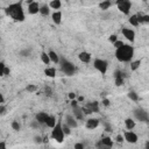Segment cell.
Returning <instances> with one entry per match:
<instances>
[{
  "label": "cell",
  "instance_id": "cell-13",
  "mask_svg": "<svg viewBox=\"0 0 149 149\" xmlns=\"http://www.w3.org/2000/svg\"><path fill=\"white\" fill-rule=\"evenodd\" d=\"M65 124L72 129V128H77V126H78V122H77V119L73 116V115H70V114H68L67 116H65Z\"/></svg>",
  "mask_w": 149,
  "mask_h": 149
},
{
  "label": "cell",
  "instance_id": "cell-23",
  "mask_svg": "<svg viewBox=\"0 0 149 149\" xmlns=\"http://www.w3.org/2000/svg\"><path fill=\"white\" fill-rule=\"evenodd\" d=\"M44 75L49 78H54L56 76V69L52 68V67H47L46 70H44Z\"/></svg>",
  "mask_w": 149,
  "mask_h": 149
},
{
  "label": "cell",
  "instance_id": "cell-31",
  "mask_svg": "<svg viewBox=\"0 0 149 149\" xmlns=\"http://www.w3.org/2000/svg\"><path fill=\"white\" fill-rule=\"evenodd\" d=\"M128 98H129L131 100H133V101H139V96H137V93H136L135 91H129Z\"/></svg>",
  "mask_w": 149,
  "mask_h": 149
},
{
  "label": "cell",
  "instance_id": "cell-29",
  "mask_svg": "<svg viewBox=\"0 0 149 149\" xmlns=\"http://www.w3.org/2000/svg\"><path fill=\"white\" fill-rule=\"evenodd\" d=\"M26 90H27L29 93H34V92L37 91V86L34 85V84H28L27 87H26Z\"/></svg>",
  "mask_w": 149,
  "mask_h": 149
},
{
  "label": "cell",
  "instance_id": "cell-11",
  "mask_svg": "<svg viewBox=\"0 0 149 149\" xmlns=\"http://www.w3.org/2000/svg\"><path fill=\"white\" fill-rule=\"evenodd\" d=\"M40 4L37 3V1H32L29 3V5H28V13L29 14H32V15H34V14H37L39 12H40Z\"/></svg>",
  "mask_w": 149,
  "mask_h": 149
},
{
  "label": "cell",
  "instance_id": "cell-24",
  "mask_svg": "<svg viewBox=\"0 0 149 149\" xmlns=\"http://www.w3.org/2000/svg\"><path fill=\"white\" fill-rule=\"evenodd\" d=\"M49 7L52 8V10H59L62 7V1L61 0H51L50 4H49Z\"/></svg>",
  "mask_w": 149,
  "mask_h": 149
},
{
  "label": "cell",
  "instance_id": "cell-4",
  "mask_svg": "<svg viewBox=\"0 0 149 149\" xmlns=\"http://www.w3.org/2000/svg\"><path fill=\"white\" fill-rule=\"evenodd\" d=\"M59 64H61V70L63 73H65L67 76H72L76 72V67L73 63H71L68 59L63 58L59 59Z\"/></svg>",
  "mask_w": 149,
  "mask_h": 149
},
{
  "label": "cell",
  "instance_id": "cell-21",
  "mask_svg": "<svg viewBox=\"0 0 149 149\" xmlns=\"http://www.w3.org/2000/svg\"><path fill=\"white\" fill-rule=\"evenodd\" d=\"M56 122H57V121H56V118H55L54 115H48L44 125H46L47 127H49V128H52V127L56 125Z\"/></svg>",
  "mask_w": 149,
  "mask_h": 149
},
{
  "label": "cell",
  "instance_id": "cell-27",
  "mask_svg": "<svg viewBox=\"0 0 149 149\" xmlns=\"http://www.w3.org/2000/svg\"><path fill=\"white\" fill-rule=\"evenodd\" d=\"M41 61H42V63L46 64V65H49V64L51 63L48 52H46V51H42V52H41Z\"/></svg>",
  "mask_w": 149,
  "mask_h": 149
},
{
  "label": "cell",
  "instance_id": "cell-12",
  "mask_svg": "<svg viewBox=\"0 0 149 149\" xmlns=\"http://www.w3.org/2000/svg\"><path fill=\"white\" fill-rule=\"evenodd\" d=\"M97 147H103V148H112V147H113V141H112V139H111V137H108V136L103 137V139H101V140L98 142Z\"/></svg>",
  "mask_w": 149,
  "mask_h": 149
},
{
  "label": "cell",
  "instance_id": "cell-33",
  "mask_svg": "<svg viewBox=\"0 0 149 149\" xmlns=\"http://www.w3.org/2000/svg\"><path fill=\"white\" fill-rule=\"evenodd\" d=\"M62 126H63V132H64V134H65V135H70V133H71V128H70L67 124H64V125L62 124Z\"/></svg>",
  "mask_w": 149,
  "mask_h": 149
},
{
  "label": "cell",
  "instance_id": "cell-30",
  "mask_svg": "<svg viewBox=\"0 0 149 149\" xmlns=\"http://www.w3.org/2000/svg\"><path fill=\"white\" fill-rule=\"evenodd\" d=\"M114 79H115V85L116 86H121L125 83V77H121V76H116V77H114Z\"/></svg>",
  "mask_w": 149,
  "mask_h": 149
},
{
  "label": "cell",
  "instance_id": "cell-26",
  "mask_svg": "<svg viewBox=\"0 0 149 149\" xmlns=\"http://www.w3.org/2000/svg\"><path fill=\"white\" fill-rule=\"evenodd\" d=\"M141 59H136V61H131V70L132 71H136L137 69H140V67H141Z\"/></svg>",
  "mask_w": 149,
  "mask_h": 149
},
{
  "label": "cell",
  "instance_id": "cell-36",
  "mask_svg": "<svg viewBox=\"0 0 149 149\" xmlns=\"http://www.w3.org/2000/svg\"><path fill=\"white\" fill-rule=\"evenodd\" d=\"M115 141L116 142H119V143H122L125 140H124V135H121V134H118L116 135V137H115Z\"/></svg>",
  "mask_w": 149,
  "mask_h": 149
},
{
  "label": "cell",
  "instance_id": "cell-8",
  "mask_svg": "<svg viewBox=\"0 0 149 149\" xmlns=\"http://www.w3.org/2000/svg\"><path fill=\"white\" fill-rule=\"evenodd\" d=\"M122 135H124V140L127 141L128 143H136L137 140H139L137 135L133 132V129H132V131H128V129H127Z\"/></svg>",
  "mask_w": 149,
  "mask_h": 149
},
{
  "label": "cell",
  "instance_id": "cell-49",
  "mask_svg": "<svg viewBox=\"0 0 149 149\" xmlns=\"http://www.w3.org/2000/svg\"><path fill=\"white\" fill-rule=\"evenodd\" d=\"M84 100V97L83 96H80V97H78V99H77V101L79 103V101H83Z\"/></svg>",
  "mask_w": 149,
  "mask_h": 149
},
{
  "label": "cell",
  "instance_id": "cell-2",
  "mask_svg": "<svg viewBox=\"0 0 149 149\" xmlns=\"http://www.w3.org/2000/svg\"><path fill=\"white\" fill-rule=\"evenodd\" d=\"M115 57L119 62L121 63H128L134 57V47L131 44H124L120 48L115 49Z\"/></svg>",
  "mask_w": 149,
  "mask_h": 149
},
{
  "label": "cell",
  "instance_id": "cell-41",
  "mask_svg": "<svg viewBox=\"0 0 149 149\" xmlns=\"http://www.w3.org/2000/svg\"><path fill=\"white\" fill-rule=\"evenodd\" d=\"M68 97H69V99H70V100H72V99H76L77 95H76L75 92H70V93L68 95Z\"/></svg>",
  "mask_w": 149,
  "mask_h": 149
},
{
  "label": "cell",
  "instance_id": "cell-20",
  "mask_svg": "<svg viewBox=\"0 0 149 149\" xmlns=\"http://www.w3.org/2000/svg\"><path fill=\"white\" fill-rule=\"evenodd\" d=\"M125 126H126V128H127L128 131H132V129H134V128H135L136 122H135L134 119H132V118H127L126 120H125Z\"/></svg>",
  "mask_w": 149,
  "mask_h": 149
},
{
  "label": "cell",
  "instance_id": "cell-47",
  "mask_svg": "<svg viewBox=\"0 0 149 149\" xmlns=\"http://www.w3.org/2000/svg\"><path fill=\"white\" fill-rule=\"evenodd\" d=\"M35 142H36V143L43 142V141H42V137H41V136H35Z\"/></svg>",
  "mask_w": 149,
  "mask_h": 149
},
{
  "label": "cell",
  "instance_id": "cell-18",
  "mask_svg": "<svg viewBox=\"0 0 149 149\" xmlns=\"http://www.w3.org/2000/svg\"><path fill=\"white\" fill-rule=\"evenodd\" d=\"M48 115H49V114H48L47 112H39V113L36 114V121H37L40 125H44Z\"/></svg>",
  "mask_w": 149,
  "mask_h": 149
},
{
  "label": "cell",
  "instance_id": "cell-15",
  "mask_svg": "<svg viewBox=\"0 0 149 149\" xmlns=\"http://www.w3.org/2000/svg\"><path fill=\"white\" fill-rule=\"evenodd\" d=\"M72 114H73V116L77 119V120H83L84 116H85V114L83 113L82 107H79V106L72 107Z\"/></svg>",
  "mask_w": 149,
  "mask_h": 149
},
{
  "label": "cell",
  "instance_id": "cell-32",
  "mask_svg": "<svg viewBox=\"0 0 149 149\" xmlns=\"http://www.w3.org/2000/svg\"><path fill=\"white\" fill-rule=\"evenodd\" d=\"M11 127H12V128H13V131H15V132H19V131H20V128H21V126H20L19 121H16V120L12 121V124H11Z\"/></svg>",
  "mask_w": 149,
  "mask_h": 149
},
{
  "label": "cell",
  "instance_id": "cell-45",
  "mask_svg": "<svg viewBox=\"0 0 149 149\" xmlns=\"http://www.w3.org/2000/svg\"><path fill=\"white\" fill-rule=\"evenodd\" d=\"M6 147H7V144L5 141H0V149H5Z\"/></svg>",
  "mask_w": 149,
  "mask_h": 149
},
{
  "label": "cell",
  "instance_id": "cell-42",
  "mask_svg": "<svg viewBox=\"0 0 149 149\" xmlns=\"http://www.w3.org/2000/svg\"><path fill=\"white\" fill-rule=\"evenodd\" d=\"M10 72H11V70H10V68H7V67H5V69H4V76H8V75H10Z\"/></svg>",
  "mask_w": 149,
  "mask_h": 149
},
{
  "label": "cell",
  "instance_id": "cell-3",
  "mask_svg": "<svg viewBox=\"0 0 149 149\" xmlns=\"http://www.w3.org/2000/svg\"><path fill=\"white\" fill-rule=\"evenodd\" d=\"M51 137L52 140H55L56 142L58 143H62L64 141V137H65V134L63 132V126H62V120H58L56 122V125L51 128Z\"/></svg>",
  "mask_w": 149,
  "mask_h": 149
},
{
  "label": "cell",
  "instance_id": "cell-7",
  "mask_svg": "<svg viewBox=\"0 0 149 149\" xmlns=\"http://www.w3.org/2000/svg\"><path fill=\"white\" fill-rule=\"evenodd\" d=\"M134 116L136 120H140L142 122H147L148 121V112L143 108H136L134 110Z\"/></svg>",
  "mask_w": 149,
  "mask_h": 149
},
{
  "label": "cell",
  "instance_id": "cell-22",
  "mask_svg": "<svg viewBox=\"0 0 149 149\" xmlns=\"http://www.w3.org/2000/svg\"><path fill=\"white\" fill-rule=\"evenodd\" d=\"M41 15H43V16H48L49 14H50V7H49V5H47V4H44V5H42V6H40V12H39Z\"/></svg>",
  "mask_w": 149,
  "mask_h": 149
},
{
  "label": "cell",
  "instance_id": "cell-43",
  "mask_svg": "<svg viewBox=\"0 0 149 149\" xmlns=\"http://www.w3.org/2000/svg\"><path fill=\"white\" fill-rule=\"evenodd\" d=\"M101 103H103V105H104V106H110V100H108V99H106V98H104Z\"/></svg>",
  "mask_w": 149,
  "mask_h": 149
},
{
  "label": "cell",
  "instance_id": "cell-35",
  "mask_svg": "<svg viewBox=\"0 0 149 149\" xmlns=\"http://www.w3.org/2000/svg\"><path fill=\"white\" fill-rule=\"evenodd\" d=\"M124 44H125V43H124L122 41H120V40H116V41L113 43V46H114V48H115V49H116V48H120V47H121V46H124Z\"/></svg>",
  "mask_w": 149,
  "mask_h": 149
},
{
  "label": "cell",
  "instance_id": "cell-19",
  "mask_svg": "<svg viewBox=\"0 0 149 149\" xmlns=\"http://www.w3.org/2000/svg\"><path fill=\"white\" fill-rule=\"evenodd\" d=\"M48 55H49V58H50V62H51V63H54V64H59V56L57 55L56 51L50 50V51L48 52Z\"/></svg>",
  "mask_w": 149,
  "mask_h": 149
},
{
  "label": "cell",
  "instance_id": "cell-40",
  "mask_svg": "<svg viewBox=\"0 0 149 149\" xmlns=\"http://www.w3.org/2000/svg\"><path fill=\"white\" fill-rule=\"evenodd\" d=\"M6 112V107L4 106V104H0V114H5Z\"/></svg>",
  "mask_w": 149,
  "mask_h": 149
},
{
  "label": "cell",
  "instance_id": "cell-48",
  "mask_svg": "<svg viewBox=\"0 0 149 149\" xmlns=\"http://www.w3.org/2000/svg\"><path fill=\"white\" fill-rule=\"evenodd\" d=\"M5 103V98L3 96V93H0V104H4Z\"/></svg>",
  "mask_w": 149,
  "mask_h": 149
},
{
  "label": "cell",
  "instance_id": "cell-5",
  "mask_svg": "<svg viewBox=\"0 0 149 149\" xmlns=\"http://www.w3.org/2000/svg\"><path fill=\"white\" fill-rule=\"evenodd\" d=\"M93 67L101 75H106L107 69H108V62L106 61V59H103V58H96L93 61Z\"/></svg>",
  "mask_w": 149,
  "mask_h": 149
},
{
  "label": "cell",
  "instance_id": "cell-28",
  "mask_svg": "<svg viewBox=\"0 0 149 149\" xmlns=\"http://www.w3.org/2000/svg\"><path fill=\"white\" fill-rule=\"evenodd\" d=\"M128 21H129V23H131L133 27H139V26H140V23H139V20H137V16H136V14H133V15H131V16H129V19H128Z\"/></svg>",
  "mask_w": 149,
  "mask_h": 149
},
{
  "label": "cell",
  "instance_id": "cell-50",
  "mask_svg": "<svg viewBox=\"0 0 149 149\" xmlns=\"http://www.w3.org/2000/svg\"><path fill=\"white\" fill-rule=\"evenodd\" d=\"M142 1H147V0H142Z\"/></svg>",
  "mask_w": 149,
  "mask_h": 149
},
{
  "label": "cell",
  "instance_id": "cell-10",
  "mask_svg": "<svg viewBox=\"0 0 149 149\" xmlns=\"http://www.w3.org/2000/svg\"><path fill=\"white\" fill-rule=\"evenodd\" d=\"M99 124H100L99 119H97V118H90V119H87V120H86L85 127L87 129H96L99 126Z\"/></svg>",
  "mask_w": 149,
  "mask_h": 149
},
{
  "label": "cell",
  "instance_id": "cell-17",
  "mask_svg": "<svg viewBox=\"0 0 149 149\" xmlns=\"http://www.w3.org/2000/svg\"><path fill=\"white\" fill-rule=\"evenodd\" d=\"M51 19H52L54 23H56V24H61V23H62V12L55 11V12L51 14Z\"/></svg>",
  "mask_w": 149,
  "mask_h": 149
},
{
  "label": "cell",
  "instance_id": "cell-37",
  "mask_svg": "<svg viewBox=\"0 0 149 149\" xmlns=\"http://www.w3.org/2000/svg\"><path fill=\"white\" fill-rule=\"evenodd\" d=\"M5 67H6V64L4 62L0 61V76H4V69H5Z\"/></svg>",
  "mask_w": 149,
  "mask_h": 149
},
{
  "label": "cell",
  "instance_id": "cell-38",
  "mask_svg": "<svg viewBox=\"0 0 149 149\" xmlns=\"http://www.w3.org/2000/svg\"><path fill=\"white\" fill-rule=\"evenodd\" d=\"M44 92H46V95L49 96V97L52 95V91H51V88H50L49 86H46V87H44Z\"/></svg>",
  "mask_w": 149,
  "mask_h": 149
},
{
  "label": "cell",
  "instance_id": "cell-46",
  "mask_svg": "<svg viewBox=\"0 0 149 149\" xmlns=\"http://www.w3.org/2000/svg\"><path fill=\"white\" fill-rule=\"evenodd\" d=\"M105 129H106V132H112V127L107 122H105Z\"/></svg>",
  "mask_w": 149,
  "mask_h": 149
},
{
  "label": "cell",
  "instance_id": "cell-34",
  "mask_svg": "<svg viewBox=\"0 0 149 149\" xmlns=\"http://www.w3.org/2000/svg\"><path fill=\"white\" fill-rule=\"evenodd\" d=\"M31 52H32V49H24V50H22V51L20 52V55H21L22 57H28L29 55H31Z\"/></svg>",
  "mask_w": 149,
  "mask_h": 149
},
{
  "label": "cell",
  "instance_id": "cell-1",
  "mask_svg": "<svg viewBox=\"0 0 149 149\" xmlns=\"http://www.w3.org/2000/svg\"><path fill=\"white\" fill-rule=\"evenodd\" d=\"M5 13H6V15L10 16L12 20L18 21V22H22V21H24V19H26L24 11H23V7H22V4H21V3H13V4H10V5L5 8Z\"/></svg>",
  "mask_w": 149,
  "mask_h": 149
},
{
  "label": "cell",
  "instance_id": "cell-44",
  "mask_svg": "<svg viewBox=\"0 0 149 149\" xmlns=\"http://www.w3.org/2000/svg\"><path fill=\"white\" fill-rule=\"evenodd\" d=\"M83 148H84L83 143H76L75 144V149H83Z\"/></svg>",
  "mask_w": 149,
  "mask_h": 149
},
{
  "label": "cell",
  "instance_id": "cell-6",
  "mask_svg": "<svg viewBox=\"0 0 149 149\" xmlns=\"http://www.w3.org/2000/svg\"><path fill=\"white\" fill-rule=\"evenodd\" d=\"M116 7L122 14L128 15L132 8V3L131 0H116Z\"/></svg>",
  "mask_w": 149,
  "mask_h": 149
},
{
  "label": "cell",
  "instance_id": "cell-9",
  "mask_svg": "<svg viewBox=\"0 0 149 149\" xmlns=\"http://www.w3.org/2000/svg\"><path fill=\"white\" fill-rule=\"evenodd\" d=\"M121 34L124 35V37L127 40V41H129V42H134V40H135V32L133 31L132 28H122L121 29Z\"/></svg>",
  "mask_w": 149,
  "mask_h": 149
},
{
  "label": "cell",
  "instance_id": "cell-39",
  "mask_svg": "<svg viewBox=\"0 0 149 149\" xmlns=\"http://www.w3.org/2000/svg\"><path fill=\"white\" fill-rule=\"evenodd\" d=\"M116 40H118V36H116L115 34H113V35H111V36L108 37V41H110L111 43H114Z\"/></svg>",
  "mask_w": 149,
  "mask_h": 149
},
{
  "label": "cell",
  "instance_id": "cell-14",
  "mask_svg": "<svg viewBox=\"0 0 149 149\" xmlns=\"http://www.w3.org/2000/svg\"><path fill=\"white\" fill-rule=\"evenodd\" d=\"M78 58H79V61L83 62V63H90L91 59H92V56H91L90 52H87V51H82L78 55Z\"/></svg>",
  "mask_w": 149,
  "mask_h": 149
},
{
  "label": "cell",
  "instance_id": "cell-16",
  "mask_svg": "<svg viewBox=\"0 0 149 149\" xmlns=\"http://www.w3.org/2000/svg\"><path fill=\"white\" fill-rule=\"evenodd\" d=\"M87 110H90L91 113H99V103L98 101H90L85 105Z\"/></svg>",
  "mask_w": 149,
  "mask_h": 149
},
{
  "label": "cell",
  "instance_id": "cell-25",
  "mask_svg": "<svg viewBox=\"0 0 149 149\" xmlns=\"http://www.w3.org/2000/svg\"><path fill=\"white\" fill-rule=\"evenodd\" d=\"M111 6H112V1H111V0H103V1L99 4V8L101 11H107Z\"/></svg>",
  "mask_w": 149,
  "mask_h": 149
}]
</instances>
